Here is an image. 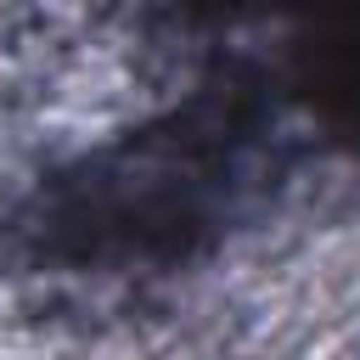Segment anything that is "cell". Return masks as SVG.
<instances>
[{
  "label": "cell",
  "mask_w": 360,
  "mask_h": 360,
  "mask_svg": "<svg viewBox=\"0 0 360 360\" xmlns=\"http://www.w3.org/2000/svg\"><path fill=\"white\" fill-rule=\"evenodd\" d=\"M304 84L343 124H360V17L326 22L304 45Z\"/></svg>",
  "instance_id": "obj_1"
}]
</instances>
